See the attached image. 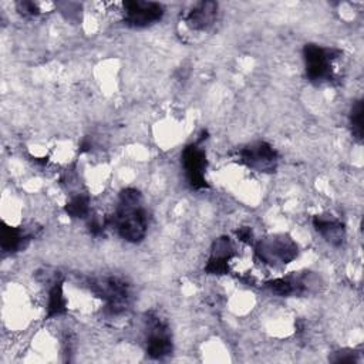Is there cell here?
Returning a JSON list of instances; mask_svg holds the SVG:
<instances>
[{
    "mask_svg": "<svg viewBox=\"0 0 364 364\" xmlns=\"http://www.w3.org/2000/svg\"><path fill=\"white\" fill-rule=\"evenodd\" d=\"M109 225L118 235L131 243L141 242L148 230V213L142 206V193L135 188H125L119 193V200Z\"/></svg>",
    "mask_w": 364,
    "mask_h": 364,
    "instance_id": "6da1fadb",
    "label": "cell"
},
{
    "mask_svg": "<svg viewBox=\"0 0 364 364\" xmlns=\"http://www.w3.org/2000/svg\"><path fill=\"white\" fill-rule=\"evenodd\" d=\"M341 54L336 48H324L317 44H306L303 47V58L307 78L314 84H321L333 80V61Z\"/></svg>",
    "mask_w": 364,
    "mask_h": 364,
    "instance_id": "7a4b0ae2",
    "label": "cell"
},
{
    "mask_svg": "<svg viewBox=\"0 0 364 364\" xmlns=\"http://www.w3.org/2000/svg\"><path fill=\"white\" fill-rule=\"evenodd\" d=\"M92 291L105 301V309L111 314L125 311L131 303V286L119 277H105L91 284Z\"/></svg>",
    "mask_w": 364,
    "mask_h": 364,
    "instance_id": "3957f363",
    "label": "cell"
},
{
    "mask_svg": "<svg viewBox=\"0 0 364 364\" xmlns=\"http://www.w3.org/2000/svg\"><path fill=\"white\" fill-rule=\"evenodd\" d=\"M257 257L267 264H286L297 256V245L287 235H272L256 245Z\"/></svg>",
    "mask_w": 364,
    "mask_h": 364,
    "instance_id": "277c9868",
    "label": "cell"
},
{
    "mask_svg": "<svg viewBox=\"0 0 364 364\" xmlns=\"http://www.w3.org/2000/svg\"><path fill=\"white\" fill-rule=\"evenodd\" d=\"M236 159L239 164L256 172H274L279 155L270 144L257 141L240 148L237 151Z\"/></svg>",
    "mask_w": 364,
    "mask_h": 364,
    "instance_id": "5b68a950",
    "label": "cell"
},
{
    "mask_svg": "<svg viewBox=\"0 0 364 364\" xmlns=\"http://www.w3.org/2000/svg\"><path fill=\"white\" fill-rule=\"evenodd\" d=\"M203 139H206V136L203 138V135H202V138H199L198 142L186 145L181 155L186 179L193 189L208 188V182L205 178V171H206V165H208L206 154H205L203 148H200V142Z\"/></svg>",
    "mask_w": 364,
    "mask_h": 364,
    "instance_id": "8992f818",
    "label": "cell"
},
{
    "mask_svg": "<svg viewBox=\"0 0 364 364\" xmlns=\"http://www.w3.org/2000/svg\"><path fill=\"white\" fill-rule=\"evenodd\" d=\"M146 324V354L155 360L169 355L173 346L168 324L156 314H148Z\"/></svg>",
    "mask_w": 364,
    "mask_h": 364,
    "instance_id": "52a82bcc",
    "label": "cell"
},
{
    "mask_svg": "<svg viewBox=\"0 0 364 364\" xmlns=\"http://www.w3.org/2000/svg\"><path fill=\"white\" fill-rule=\"evenodd\" d=\"M124 21L131 27H148L158 23L165 9L161 3L156 1H144V0H128L124 1Z\"/></svg>",
    "mask_w": 364,
    "mask_h": 364,
    "instance_id": "ba28073f",
    "label": "cell"
},
{
    "mask_svg": "<svg viewBox=\"0 0 364 364\" xmlns=\"http://www.w3.org/2000/svg\"><path fill=\"white\" fill-rule=\"evenodd\" d=\"M235 255V249L229 237H218L210 250V256L205 266V272L209 274H226L229 272V262Z\"/></svg>",
    "mask_w": 364,
    "mask_h": 364,
    "instance_id": "9c48e42d",
    "label": "cell"
},
{
    "mask_svg": "<svg viewBox=\"0 0 364 364\" xmlns=\"http://www.w3.org/2000/svg\"><path fill=\"white\" fill-rule=\"evenodd\" d=\"M218 16V3L216 1H199L196 3L185 16V21L188 24V27H191L192 30H206L209 28Z\"/></svg>",
    "mask_w": 364,
    "mask_h": 364,
    "instance_id": "30bf717a",
    "label": "cell"
},
{
    "mask_svg": "<svg viewBox=\"0 0 364 364\" xmlns=\"http://www.w3.org/2000/svg\"><path fill=\"white\" fill-rule=\"evenodd\" d=\"M313 286V282L310 279V274H299V276H286L279 277L274 280H270L267 283V287L279 294V296H291V294H303L310 291Z\"/></svg>",
    "mask_w": 364,
    "mask_h": 364,
    "instance_id": "8fae6325",
    "label": "cell"
},
{
    "mask_svg": "<svg viewBox=\"0 0 364 364\" xmlns=\"http://www.w3.org/2000/svg\"><path fill=\"white\" fill-rule=\"evenodd\" d=\"M313 226L317 233H320L326 242L333 246H340L346 239L344 225L334 218H327L323 215H316L313 218Z\"/></svg>",
    "mask_w": 364,
    "mask_h": 364,
    "instance_id": "7c38bea8",
    "label": "cell"
},
{
    "mask_svg": "<svg viewBox=\"0 0 364 364\" xmlns=\"http://www.w3.org/2000/svg\"><path fill=\"white\" fill-rule=\"evenodd\" d=\"M30 240V236H27L21 229L7 226L4 225L1 228V249L4 252L13 253L24 249Z\"/></svg>",
    "mask_w": 364,
    "mask_h": 364,
    "instance_id": "4fadbf2b",
    "label": "cell"
},
{
    "mask_svg": "<svg viewBox=\"0 0 364 364\" xmlns=\"http://www.w3.org/2000/svg\"><path fill=\"white\" fill-rule=\"evenodd\" d=\"M67 311V300L63 291V282H55L48 293L47 318L58 317Z\"/></svg>",
    "mask_w": 364,
    "mask_h": 364,
    "instance_id": "5bb4252c",
    "label": "cell"
},
{
    "mask_svg": "<svg viewBox=\"0 0 364 364\" xmlns=\"http://www.w3.org/2000/svg\"><path fill=\"white\" fill-rule=\"evenodd\" d=\"M363 111H364L363 100H357L355 102H353L350 115H348L351 134L358 142L363 139Z\"/></svg>",
    "mask_w": 364,
    "mask_h": 364,
    "instance_id": "9a60e30c",
    "label": "cell"
},
{
    "mask_svg": "<svg viewBox=\"0 0 364 364\" xmlns=\"http://www.w3.org/2000/svg\"><path fill=\"white\" fill-rule=\"evenodd\" d=\"M65 212L71 218H85L90 213V198L87 195L74 196L67 205Z\"/></svg>",
    "mask_w": 364,
    "mask_h": 364,
    "instance_id": "2e32d148",
    "label": "cell"
},
{
    "mask_svg": "<svg viewBox=\"0 0 364 364\" xmlns=\"http://www.w3.org/2000/svg\"><path fill=\"white\" fill-rule=\"evenodd\" d=\"M16 7H17V11H18L20 14L26 16V17L37 16V14H40V11H41V10L37 7V4L33 3V1H18V3L16 4Z\"/></svg>",
    "mask_w": 364,
    "mask_h": 364,
    "instance_id": "e0dca14e",
    "label": "cell"
},
{
    "mask_svg": "<svg viewBox=\"0 0 364 364\" xmlns=\"http://www.w3.org/2000/svg\"><path fill=\"white\" fill-rule=\"evenodd\" d=\"M336 354V357H333L331 358V361H334V363H353V361H355L357 360V354L353 351H350V350H343V351H337V353H334Z\"/></svg>",
    "mask_w": 364,
    "mask_h": 364,
    "instance_id": "ac0fdd59",
    "label": "cell"
},
{
    "mask_svg": "<svg viewBox=\"0 0 364 364\" xmlns=\"http://www.w3.org/2000/svg\"><path fill=\"white\" fill-rule=\"evenodd\" d=\"M237 235V239L240 242H245V243H252L253 242V233H252V229L250 228H239V230L236 232Z\"/></svg>",
    "mask_w": 364,
    "mask_h": 364,
    "instance_id": "d6986e66",
    "label": "cell"
}]
</instances>
